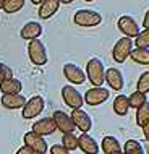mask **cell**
Wrapping results in <instances>:
<instances>
[{
    "label": "cell",
    "mask_w": 149,
    "mask_h": 154,
    "mask_svg": "<svg viewBox=\"0 0 149 154\" xmlns=\"http://www.w3.org/2000/svg\"><path fill=\"white\" fill-rule=\"evenodd\" d=\"M143 131H144V138H146L147 143H149V122H147V125H144V127H143Z\"/></svg>",
    "instance_id": "obj_34"
},
{
    "label": "cell",
    "mask_w": 149,
    "mask_h": 154,
    "mask_svg": "<svg viewBox=\"0 0 149 154\" xmlns=\"http://www.w3.org/2000/svg\"><path fill=\"white\" fill-rule=\"evenodd\" d=\"M130 110V101L125 94H118L117 97L114 99V112L120 117H125Z\"/></svg>",
    "instance_id": "obj_21"
},
{
    "label": "cell",
    "mask_w": 149,
    "mask_h": 154,
    "mask_svg": "<svg viewBox=\"0 0 149 154\" xmlns=\"http://www.w3.org/2000/svg\"><path fill=\"white\" fill-rule=\"evenodd\" d=\"M31 2H32V3H34V5H41V3H42V2H44V0H31Z\"/></svg>",
    "instance_id": "obj_36"
},
{
    "label": "cell",
    "mask_w": 149,
    "mask_h": 154,
    "mask_svg": "<svg viewBox=\"0 0 149 154\" xmlns=\"http://www.w3.org/2000/svg\"><path fill=\"white\" fill-rule=\"evenodd\" d=\"M86 78L93 86H102L105 81V68L101 59L94 57L86 63Z\"/></svg>",
    "instance_id": "obj_1"
},
{
    "label": "cell",
    "mask_w": 149,
    "mask_h": 154,
    "mask_svg": "<svg viewBox=\"0 0 149 154\" xmlns=\"http://www.w3.org/2000/svg\"><path fill=\"white\" fill-rule=\"evenodd\" d=\"M143 26L144 29H149V10L144 13V20H143Z\"/></svg>",
    "instance_id": "obj_33"
},
{
    "label": "cell",
    "mask_w": 149,
    "mask_h": 154,
    "mask_svg": "<svg viewBox=\"0 0 149 154\" xmlns=\"http://www.w3.org/2000/svg\"><path fill=\"white\" fill-rule=\"evenodd\" d=\"M63 75L71 85H83V83L88 80L86 73L74 63H65L63 65Z\"/></svg>",
    "instance_id": "obj_11"
},
{
    "label": "cell",
    "mask_w": 149,
    "mask_h": 154,
    "mask_svg": "<svg viewBox=\"0 0 149 154\" xmlns=\"http://www.w3.org/2000/svg\"><path fill=\"white\" fill-rule=\"evenodd\" d=\"M74 0H60V3H65V5H70V3H73Z\"/></svg>",
    "instance_id": "obj_35"
},
{
    "label": "cell",
    "mask_w": 149,
    "mask_h": 154,
    "mask_svg": "<svg viewBox=\"0 0 149 154\" xmlns=\"http://www.w3.org/2000/svg\"><path fill=\"white\" fill-rule=\"evenodd\" d=\"M147 154H149V149H147Z\"/></svg>",
    "instance_id": "obj_40"
},
{
    "label": "cell",
    "mask_w": 149,
    "mask_h": 154,
    "mask_svg": "<svg viewBox=\"0 0 149 154\" xmlns=\"http://www.w3.org/2000/svg\"><path fill=\"white\" fill-rule=\"evenodd\" d=\"M118 154H125V152H123V151H122V152H118Z\"/></svg>",
    "instance_id": "obj_39"
},
{
    "label": "cell",
    "mask_w": 149,
    "mask_h": 154,
    "mask_svg": "<svg viewBox=\"0 0 149 154\" xmlns=\"http://www.w3.org/2000/svg\"><path fill=\"white\" fill-rule=\"evenodd\" d=\"M105 81L114 91H122L125 86V78L118 68H107L105 70Z\"/></svg>",
    "instance_id": "obj_13"
},
{
    "label": "cell",
    "mask_w": 149,
    "mask_h": 154,
    "mask_svg": "<svg viewBox=\"0 0 149 154\" xmlns=\"http://www.w3.org/2000/svg\"><path fill=\"white\" fill-rule=\"evenodd\" d=\"M117 26L126 37H131V39L136 37L139 34V31H141L139 26H138V23H136V20L133 18V16H128V15L120 16L118 21H117Z\"/></svg>",
    "instance_id": "obj_9"
},
{
    "label": "cell",
    "mask_w": 149,
    "mask_h": 154,
    "mask_svg": "<svg viewBox=\"0 0 149 154\" xmlns=\"http://www.w3.org/2000/svg\"><path fill=\"white\" fill-rule=\"evenodd\" d=\"M8 78H13V70H11L8 65L0 62V81L8 80Z\"/></svg>",
    "instance_id": "obj_30"
},
{
    "label": "cell",
    "mask_w": 149,
    "mask_h": 154,
    "mask_svg": "<svg viewBox=\"0 0 149 154\" xmlns=\"http://www.w3.org/2000/svg\"><path fill=\"white\" fill-rule=\"evenodd\" d=\"M26 104V97L18 93V94H3L2 96V106L5 109H23Z\"/></svg>",
    "instance_id": "obj_17"
},
{
    "label": "cell",
    "mask_w": 149,
    "mask_h": 154,
    "mask_svg": "<svg viewBox=\"0 0 149 154\" xmlns=\"http://www.w3.org/2000/svg\"><path fill=\"white\" fill-rule=\"evenodd\" d=\"M135 45H136V47L149 49V29L139 31V34L135 37Z\"/></svg>",
    "instance_id": "obj_28"
},
{
    "label": "cell",
    "mask_w": 149,
    "mask_h": 154,
    "mask_svg": "<svg viewBox=\"0 0 149 154\" xmlns=\"http://www.w3.org/2000/svg\"><path fill=\"white\" fill-rule=\"evenodd\" d=\"M44 107H45V101H44L42 96H34V97H31L29 101H26V104H24V107H23V119L31 120V119L37 117V115L42 114Z\"/></svg>",
    "instance_id": "obj_6"
},
{
    "label": "cell",
    "mask_w": 149,
    "mask_h": 154,
    "mask_svg": "<svg viewBox=\"0 0 149 154\" xmlns=\"http://www.w3.org/2000/svg\"><path fill=\"white\" fill-rule=\"evenodd\" d=\"M23 7H24V0H5L2 10L5 13H18Z\"/></svg>",
    "instance_id": "obj_26"
},
{
    "label": "cell",
    "mask_w": 149,
    "mask_h": 154,
    "mask_svg": "<svg viewBox=\"0 0 149 154\" xmlns=\"http://www.w3.org/2000/svg\"><path fill=\"white\" fill-rule=\"evenodd\" d=\"M147 122H149V102L146 101L141 107L136 109V123H138V127L143 128L144 125H147Z\"/></svg>",
    "instance_id": "obj_23"
},
{
    "label": "cell",
    "mask_w": 149,
    "mask_h": 154,
    "mask_svg": "<svg viewBox=\"0 0 149 154\" xmlns=\"http://www.w3.org/2000/svg\"><path fill=\"white\" fill-rule=\"evenodd\" d=\"M28 55H29V60L34 65H37V66L45 65L47 60H49L47 49H45V45H44V42L41 39L29 41V44H28Z\"/></svg>",
    "instance_id": "obj_3"
},
{
    "label": "cell",
    "mask_w": 149,
    "mask_h": 154,
    "mask_svg": "<svg viewBox=\"0 0 149 154\" xmlns=\"http://www.w3.org/2000/svg\"><path fill=\"white\" fill-rule=\"evenodd\" d=\"M60 8V0H44L39 5V18L41 20H49L59 11Z\"/></svg>",
    "instance_id": "obj_16"
},
{
    "label": "cell",
    "mask_w": 149,
    "mask_h": 154,
    "mask_svg": "<svg viewBox=\"0 0 149 154\" xmlns=\"http://www.w3.org/2000/svg\"><path fill=\"white\" fill-rule=\"evenodd\" d=\"M16 154H36V152L32 151V149H31L29 146H26V144H24L23 148H20L18 151H16Z\"/></svg>",
    "instance_id": "obj_32"
},
{
    "label": "cell",
    "mask_w": 149,
    "mask_h": 154,
    "mask_svg": "<svg viewBox=\"0 0 149 154\" xmlns=\"http://www.w3.org/2000/svg\"><path fill=\"white\" fill-rule=\"evenodd\" d=\"M131 60L135 63L139 65H149V49H143V47H135L130 54Z\"/></svg>",
    "instance_id": "obj_22"
},
{
    "label": "cell",
    "mask_w": 149,
    "mask_h": 154,
    "mask_svg": "<svg viewBox=\"0 0 149 154\" xmlns=\"http://www.w3.org/2000/svg\"><path fill=\"white\" fill-rule=\"evenodd\" d=\"M71 119L73 123L78 130H81L83 133H88L93 128V120L88 115V112H84L83 109H73L71 112Z\"/></svg>",
    "instance_id": "obj_12"
},
{
    "label": "cell",
    "mask_w": 149,
    "mask_h": 154,
    "mask_svg": "<svg viewBox=\"0 0 149 154\" xmlns=\"http://www.w3.org/2000/svg\"><path fill=\"white\" fill-rule=\"evenodd\" d=\"M123 152L125 154H144V148L138 140H128L123 144Z\"/></svg>",
    "instance_id": "obj_24"
},
{
    "label": "cell",
    "mask_w": 149,
    "mask_h": 154,
    "mask_svg": "<svg viewBox=\"0 0 149 154\" xmlns=\"http://www.w3.org/2000/svg\"><path fill=\"white\" fill-rule=\"evenodd\" d=\"M84 2H94V0H84Z\"/></svg>",
    "instance_id": "obj_38"
},
{
    "label": "cell",
    "mask_w": 149,
    "mask_h": 154,
    "mask_svg": "<svg viewBox=\"0 0 149 154\" xmlns=\"http://www.w3.org/2000/svg\"><path fill=\"white\" fill-rule=\"evenodd\" d=\"M128 101H130V107L138 109V107H141L147 99H146V94L144 93H141V91H135V93L128 97Z\"/></svg>",
    "instance_id": "obj_27"
},
{
    "label": "cell",
    "mask_w": 149,
    "mask_h": 154,
    "mask_svg": "<svg viewBox=\"0 0 149 154\" xmlns=\"http://www.w3.org/2000/svg\"><path fill=\"white\" fill-rule=\"evenodd\" d=\"M101 148L105 154H118V152L123 151L122 144L118 143V140L115 138V136H105V138L102 140Z\"/></svg>",
    "instance_id": "obj_20"
},
{
    "label": "cell",
    "mask_w": 149,
    "mask_h": 154,
    "mask_svg": "<svg viewBox=\"0 0 149 154\" xmlns=\"http://www.w3.org/2000/svg\"><path fill=\"white\" fill-rule=\"evenodd\" d=\"M57 130V125L53 122L52 117H44V119H39L37 122L32 125V131L37 133L41 136H47V135H52L53 131Z\"/></svg>",
    "instance_id": "obj_14"
},
{
    "label": "cell",
    "mask_w": 149,
    "mask_h": 154,
    "mask_svg": "<svg viewBox=\"0 0 149 154\" xmlns=\"http://www.w3.org/2000/svg\"><path fill=\"white\" fill-rule=\"evenodd\" d=\"M23 89V85L16 78H8V80L0 81V91L3 94H18Z\"/></svg>",
    "instance_id": "obj_19"
},
{
    "label": "cell",
    "mask_w": 149,
    "mask_h": 154,
    "mask_svg": "<svg viewBox=\"0 0 149 154\" xmlns=\"http://www.w3.org/2000/svg\"><path fill=\"white\" fill-rule=\"evenodd\" d=\"M24 144L26 146H29L34 152H39V154H45L49 151V146H47V141L44 140V136L37 135L34 131H28L26 135H24Z\"/></svg>",
    "instance_id": "obj_8"
},
{
    "label": "cell",
    "mask_w": 149,
    "mask_h": 154,
    "mask_svg": "<svg viewBox=\"0 0 149 154\" xmlns=\"http://www.w3.org/2000/svg\"><path fill=\"white\" fill-rule=\"evenodd\" d=\"M3 2H5V0H0V10L3 8Z\"/></svg>",
    "instance_id": "obj_37"
},
{
    "label": "cell",
    "mask_w": 149,
    "mask_h": 154,
    "mask_svg": "<svg viewBox=\"0 0 149 154\" xmlns=\"http://www.w3.org/2000/svg\"><path fill=\"white\" fill-rule=\"evenodd\" d=\"M50 154H70V151L63 144H53L50 148Z\"/></svg>",
    "instance_id": "obj_31"
},
{
    "label": "cell",
    "mask_w": 149,
    "mask_h": 154,
    "mask_svg": "<svg viewBox=\"0 0 149 154\" xmlns=\"http://www.w3.org/2000/svg\"><path fill=\"white\" fill-rule=\"evenodd\" d=\"M133 44H135V41L131 39V37L123 36L122 39H118L117 42H115L114 49H112V57H114V60L117 62V63H123V62L130 57L131 51H133Z\"/></svg>",
    "instance_id": "obj_4"
},
{
    "label": "cell",
    "mask_w": 149,
    "mask_h": 154,
    "mask_svg": "<svg viewBox=\"0 0 149 154\" xmlns=\"http://www.w3.org/2000/svg\"><path fill=\"white\" fill-rule=\"evenodd\" d=\"M73 21L78 26L83 28H94L99 26L102 21L101 13H97L96 10H89V8H83V10H78L73 16Z\"/></svg>",
    "instance_id": "obj_2"
},
{
    "label": "cell",
    "mask_w": 149,
    "mask_h": 154,
    "mask_svg": "<svg viewBox=\"0 0 149 154\" xmlns=\"http://www.w3.org/2000/svg\"><path fill=\"white\" fill-rule=\"evenodd\" d=\"M78 148L84 154H97L99 152V144L88 133H81V136H78Z\"/></svg>",
    "instance_id": "obj_15"
},
{
    "label": "cell",
    "mask_w": 149,
    "mask_h": 154,
    "mask_svg": "<svg viewBox=\"0 0 149 154\" xmlns=\"http://www.w3.org/2000/svg\"><path fill=\"white\" fill-rule=\"evenodd\" d=\"M20 34H21L23 39H28V41L37 39V37L42 34V24L37 23V21H28L21 28V32H20Z\"/></svg>",
    "instance_id": "obj_18"
},
{
    "label": "cell",
    "mask_w": 149,
    "mask_h": 154,
    "mask_svg": "<svg viewBox=\"0 0 149 154\" xmlns=\"http://www.w3.org/2000/svg\"><path fill=\"white\" fill-rule=\"evenodd\" d=\"M110 96V91L102 88V86H93L91 89L86 91L84 94V102L88 106H101L104 104Z\"/></svg>",
    "instance_id": "obj_7"
},
{
    "label": "cell",
    "mask_w": 149,
    "mask_h": 154,
    "mask_svg": "<svg viewBox=\"0 0 149 154\" xmlns=\"http://www.w3.org/2000/svg\"><path fill=\"white\" fill-rule=\"evenodd\" d=\"M136 91H141V93H144V94L149 93V72L141 73L138 83H136Z\"/></svg>",
    "instance_id": "obj_29"
},
{
    "label": "cell",
    "mask_w": 149,
    "mask_h": 154,
    "mask_svg": "<svg viewBox=\"0 0 149 154\" xmlns=\"http://www.w3.org/2000/svg\"><path fill=\"white\" fill-rule=\"evenodd\" d=\"M62 144L71 152L74 149H78V136L74 135L73 131L71 133H63V136H62Z\"/></svg>",
    "instance_id": "obj_25"
},
{
    "label": "cell",
    "mask_w": 149,
    "mask_h": 154,
    "mask_svg": "<svg viewBox=\"0 0 149 154\" xmlns=\"http://www.w3.org/2000/svg\"><path fill=\"white\" fill-rule=\"evenodd\" d=\"M52 119H53V122H55V125H57V130H60L62 133H71V131L76 130L71 115L65 114L63 110H55L53 115H52Z\"/></svg>",
    "instance_id": "obj_10"
},
{
    "label": "cell",
    "mask_w": 149,
    "mask_h": 154,
    "mask_svg": "<svg viewBox=\"0 0 149 154\" xmlns=\"http://www.w3.org/2000/svg\"><path fill=\"white\" fill-rule=\"evenodd\" d=\"M62 97H63L65 104H67L68 107H71V109H81L83 104H84L83 94L71 85H67V86L62 88Z\"/></svg>",
    "instance_id": "obj_5"
}]
</instances>
